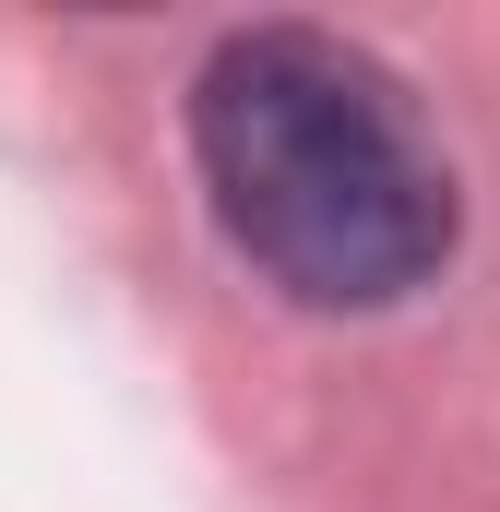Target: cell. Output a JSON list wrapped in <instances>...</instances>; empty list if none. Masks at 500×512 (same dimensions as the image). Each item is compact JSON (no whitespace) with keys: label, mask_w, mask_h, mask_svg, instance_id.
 I'll return each mask as SVG.
<instances>
[{"label":"cell","mask_w":500,"mask_h":512,"mask_svg":"<svg viewBox=\"0 0 500 512\" xmlns=\"http://www.w3.org/2000/svg\"><path fill=\"white\" fill-rule=\"evenodd\" d=\"M191 155L250 274L310 310H393L453 262V167L370 48L262 24L191 84Z\"/></svg>","instance_id":"6da1fadb"}]
</instances>
